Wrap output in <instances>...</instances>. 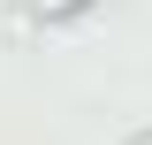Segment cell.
I'll use <instances>...</instances> for the list:
<instances>
[{"label":"cell","mask_w":152,"mask_h":145,"mask_svg":"<svg viewBox=\"0 0 152 145\" xmlns=\"http://www.w3.org/2000/svg\"><path fill=\"white\" fill-rule=\"evenodd\" d=\"M38 8H46V16H76L84 0H38Z\"/></svg>","instance_id":"1"},{"label":"cell","mask_w":152,"mask_h":145,"mask_svg":"<svg viewBox=\"0 0 152 145\" xmlns=\"http://www.w3.org/2000/svg\"><path fill=\"white\" fill-rule=\"evenodd\" d=\"M137 145H152V138H137Z\"/></svg>","instance_id":"2"}]
</instances>
